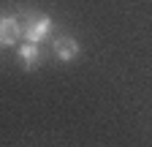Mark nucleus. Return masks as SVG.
I'll use <instances>...</instances> for the list:
<instances>
[{"instance_id":"f257e3e1","label":"nucleus","mask_w":152,"mask_h":147,"mask_svg":"<svg viewBox=\"0 0 152 147\" xmlns=\"http://www.w3.org/2000/svg\"><path fill=\"white\" fill-rule=\"evenodd\" d=\"M22 22H25V41H33V44H41L54 27V22L46 14H33V11L22 14Z\"/></svg>"},{"instance_id":"f03ea898","label":"nucleus","mask_w":152,"mask_h":147,"mask_svg":"<svg viewBox=\"0 0 152 147\" xmlns=\"http://www.w3.org/2000/svg\"><path fill=\"white\" fill-rule=\"evenodd\" d=\"M25 38V22L22 14H0V49L16 46Z\"/></svg>"},{"instance_id":"7ed1b4c3","label":"nucleus","mask_w":152,"mask_h":147,"mask_svg":"<svg viewBox=\"0 0 152 147\" xmlns=\"http://www.w3.org/2000/svg\"><path fill=\"white\" fill-rule=\"evenodd\" d=\"M52 52H54V57H57V60L71 63V60L79 57L82 46H79V41H76L73 35H57V38L52 41Z\"/></svg>"},{"instance_id":"20e7f679","label":"nucleus","mask_w":152,"mask_h":147,"mask_svg":"<svg viewBox=\"0 0 152 147\" xmlns=\"http://www.w3.org/2000/svg\"><path fill=\"white\" fill-rule=\"evenodd\" d=\"M16 57H19V63L25 65V71H33V68H38V63L44 60V52L33 41H22L19 49H16Z\"/></svg>"}]
</instances>
